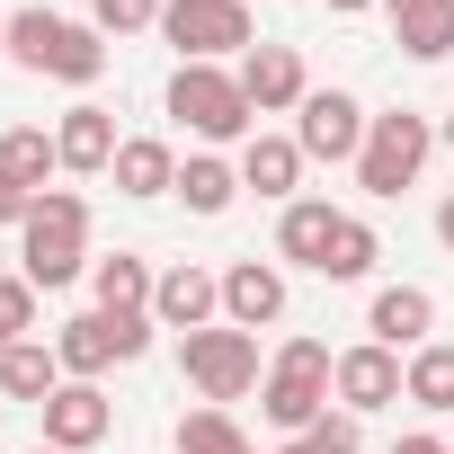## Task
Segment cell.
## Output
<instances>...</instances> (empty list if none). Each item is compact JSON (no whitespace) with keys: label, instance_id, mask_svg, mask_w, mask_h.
<instances>
[{"label":"cell","instance_id":"6da1fadb","mask_svg":"<svg viewBox=\"0 0 454 454\" xmlns=\"http://www.w3.org/2000/svg\"><path fill=\"white\" fill-rule=\"evenodd\" d=\"M81 268H90V205H81L72 187H45L36 214L19 223V277L54 294V286H72Z\"/></svg>","mask_w":454,"mask_h":454},{"label":"cell","instance_id":"7a4b0ae2","mask_svg":"<svg viewBox=\"0 0 454 454\" xmlns=\"http://www.w3.org/2000/svg\"><path fill=\"white\" fill-rule=\"evenodd\" d=\"M10 63L36 72V81H72V90H90V81L107 72V45H98V27H81V19L10 10Z\"/></svg>","mask_w":454,"mask_h":454},{"label":"cell","instance_id":"3957f363","mask_svg":"<svg viewBox=\"0 0 454 454\" xmlns=\"http://www.w3.org/2000/svg\"><path fill=\"white\" fill-rule=\"evenodd\" d=\"M330 374H339V356H330L321 339H286V348H277V365H268V383H259L268 427L303 436L312 419H330Z\"/></svg>","mask_w":454,"mask_h":454},{"label":"cell","instance_id":"277c9868","mask_svg":"<svg viewBox=\"0 0 454 454\" xmlns=\"http://www.w3.org/2000/svg\"><path fill=\"white\" fill-rule=\"evenodd\" d=\"M169 116H178L187 134H205V143H241L259 107H250L241 72H223V63H178V81H169Z\"/></svg>","mask_w":454,"mask_h":454},{"label":"cell","instance_id":"5b68a950","mask_svg":"<svg viewBox=\"0 0 454 454\" xmlns=\"http://www.w3.org/2000/svg\"><path fill=\"white\" fill-rule=\"evenodd\" d=\"M427 152H436V125H427V116H410V107H392V116H374V125H365L356 187H365V196H401V187H419Z\"/></svg>","mask_w":454,"mask_h":454},{"label":"cell","instance_id":"8992f818","mask_svg":"<svg viewBox=\"0 0 454 454\" xmlns=\"http://www.w3.org/2000/svg\"><path fill=\"white\" fill-rule=\"evenodd\" d=\"M160 36H169L187 63H223V54H250V45H259L250 0H160Z\"/></svg>","mask_w":454,"mask_h":454},{"label":"cell","instance_id":"52a82bcc","mask_svg":"<svg viewBox=\"0 0 454 454\" xmlns=\"http://www.w3.org/2000/svg\"><path fill=\"white\" fill-rule=\"evenodd\" d=\"M178 365H187V383L223 410V401H241V392L259 383V339H250V330H232V321H214V330L178 339Z\"/></svg>","mask_w":454,"mask_h":454},{"label":"cell","instance_id":"ba28073f","mask_svg":"<svg viewBox=\"0 0 454 454\" xmlns=\"http://www.w3.org/2000/svg\"><path fill=\"white\" fill-rule=\"evenodd\" d=\"M365 107L348 98V90H312L303 107H294V143H303V160H356L365 152Z\"/></svg>","mask_w":454,"mask_h":454},{"label":"cell","instance_id":"9c48e42d","mask_svg":"<svg viewBox=\"0 0 454 454\" xmlns=\"http://www.w3.org/2000/svg\"><path fill=\"white\" fill-rule=\"evenodd\" d=\"M214 312H223V277H205V268H187V259L152 286V321H160V330H178V339L214 330Z\"/></svg>","mask_w":454,"mask_h":454},{"label":"cell","instance_id":"30bf717a","mask_svg":"<svg viewBox=\"0 0 454 454\" xmlns=\"http://www.w3.org/2000/svg\"><path fill=\"white\" fill-rule=\"evenodd\" d=\"M330 392H339V410H356V419H365V410H383V401H410V383H401V356H392V348H374V339L339 356Z\"/></svg>","mask_w":454,"mask_h":454},{"label":"cell","instance_id":"8fae6325","mask_svg":"<svg viewBox=\"0 0 454 454\" xmlns=\"http://www.w3.org/2000/svg\"><path fill=\"white\" fill-rule=\"evenodd\" d=\"M241 90H250V107H259V116H286V107H303V98H312V81H303V54H294V45H250V54H241Z\"/></svg>","mask_w":454,"mask_h":454},{"label":"cell","instance_id":"7c38bea8","mask_svg":"<svg viewBox=\"0 0 454 454\" xmlns=\"http://www.w3.org/2000/svg\"><path fill=\"white\" fill-rule=\"evenodd\" d=\"M365 330H374V348H427L436 339V294L427 286H383L374 303H365Z\"/></svg>","mask_w":454,"mask_h":454},{"label":"cell","instance_id":"4fadbf2b","mask_svg":"<svg viewBox=\"0 0 454 454\" xmlns=\"http://www.w3.org/2000/svg\"><path fill=\"white\" fill-rule=\"evenodd\" d=\"M223 321L232 330H268V321H286V277L268 268V259H241V268H223Z\"/></svg>","mask_w":454,"mask_h":454},{"label":"cell","instance_id":"5bb4252c","mask_svg":"<svg viewBox=\"0 0 454 454\" xmlns=\"http://www.w3.org/2000/svg\"><path fill=\"white\" fill-rule=\"evenodd\" d=\"M107 427H116V410H107L98 383H63V392L45 401V445H63V454H90Z\"/></svg>","mask_w":454,"mask_h":454},{"label":"cell","instance_id":"9a60e30c","mask_svg":"<svg viewBox=\"0 0 454 454\" xmlns=\"http://www.w3.org/2000/svg\"><path fill=\"white\" fill-rule=\"evenodd\" d=\"M54 152H63V169H81V178H98V169H116V116L107 107H72L63 125H54Z\"/></svg>","mask_w":454,"mask_h":454},{"label":"cell","instance_id":"2e32d148","mask_svg":"<svg viewBox=\"0 0 454 454\" xmlns=\"http://www.w3.org/2000/svg\"><path fill=\"white\" fill-rule=\"evenodd\" d=\"M392 10V36L410 63H445L454 54V0H383Z\"/></svg>","mask_w":454,"mask_h":454},{"label":"cell","instance_id":"e0dca14e","mask_svg":"<svg viewBox=\"0 0 454 454\" xmlns=\"http://www.w3.org/2000/svg\"><path fill=\"white\" fill-rule=\"evenodd\" d=\"M107 178H116V196H169V187H178V152H169L160 134H125Z\"/></svg>","mask_w":454,"mask_h":454},{"label":"cell","instance_id":"ac0fdd59","mask_svg":"<svg viewBox=\"0 0 454 454\" xmlns=\"http://www.w3.org/2000/svg\"><path fill=\"white\" fill-rule=\"evenodd\" d=\"M241 187L294 205V187H303V143H294V134H250V143H241Z\"/></svg>","mask_w":454,"mask_h":454},{"label":"cell","instance_id":"d6986e66","mask_svg":"<svg viewBox=\"0 0 454 454\" xmlns=\"http://www.w3.org/2000/svg\"><path fill=\"white\" fill-rule=\"evenodd\" d=\"M330 232H339V205H321V196H294V205H286V223H277V259H294V268H312V277H321V259H330Z\"/></svg>","mask_w":454,"mask_h":454},{"label":"cell","instance_id":"ffe728a7","mask_svg":"<svg viewBox=\"0 0 454 454\" xmlns=\"http://www.w3.org/2000/svg\"><path fill=\"white\" fill-rule=\"evenodd\" d=\"M54 356H63V374H72V383H98L107 365H125V356H116V321H107V312H81V321H63Z\"/></svg>","mask_w":454,"mask_h":454},{"label":"cell","instance_id":"44dd1931","mask_svg":"<svg viewBox=\"0 0 454 454\" xmlns=\"http://www.w3.org/2000/svg\"><path fill=\"white\" fill-rule=\"evenodd\" d=\"M63 383H72V374H63V356H54V348H36V339H19L10 356H0V392H10V401H36V410H45Z\"/></svg>","mask_w":454,"mask_h":454},{"label":"cell","instance_id":"7402d4cb","mask_svg":"<svg viewBox=\"0 0 454 454\" xmlns=\"http://www.w3.org/2000/svg\"><path fill=\"white\" fill-rule=\"evenodd\" d=\"M178 196H187V214H232L241 169H232V160H214V152H187V160H178Z\"/></svg>","mask_w":454,"mask_h":454},{"label":"cell","instance_id":"603a6c76","mask_svg":"<svg viewBox=\"0 0 454 454\" xmlns=\"http://www.w3.org/2000/svg\"><path fill=\"white\" fill-rule=\"evenodd\" d=\"M90 286H98V312H152V286H160V277H152L134 250H116V259L90 268Z\"/></svg>","mask_w":454,"mask_h":454},{"label":"cell","instance_id":"cb8c5ba5","mask_svg":"<svg viewBox=\"0 0 454 454\" xmlns=\"http://www.w3.org/2000/svg\"><path fill=\"white\" fill-rule=\"evenodd\" d=\"M0 169H10L19 187H36V196H45V178L63 169V152H54V134H45V125H10V134H0Z\"/></svg>","mask_w":454,"mask_h":454},{"label":"cell","instance_id":"d4e9b609","mask_svg":"<svg viewBox=\"0 0 454 454\" xmlns=\"http://www.w3.org/2000/svg\"><path fill=\"white\" fill-rule=\"evenodd\" d=\"M401 383H410V401H419V410H454V339H427V348H410Z\"/></svg>","mask_w":454,"mask_h":454},{"label":"cell","instance_id":"484cf974","mask_svg":"<svg viewBox=\"0 0 454 454\" xmlns=\"http://www.w3.org/2000/svg\"><path fill=\"white\" fill-rule=\"evenodd\" d=\"M374 259H383V241H374V223L339 214V232H330V259H321V277H330V286H356V277H374Z\"/></svg>","mask_w":454,"mask_h":454},{"label":"cell","instance_id":"4316f807","mask_svg":"<svg viewBox=\"0 0 454 454\" xmlns=\"http://www.w3.org/2000/svg\"><path fill=\"white\" fill-rule=\"evenodd\" d=\"M178 454H259V445L241 436V419H232V410H214V401H205V410H187V419H178Z\"/></svg>","mask_w":454,"mask_h":454},{"label":"cell","instance_id":"83f0119b","mask_svg":"<svg viewBox=\"0 0 454 454\" xmlns=\"http://www.w3.org/2000/svg\"><path fill=\"white\" fill-rule=\"evenodd\" d=\"M27 330H36V286L27 277H0V356H10Z\"/></svg>","mask_w":454,"mask_h":454},{"label":"cell","instance_id":"f1b7e54d","mask_svg":"<svg viewBox=\"0 0 454 454\" xmlns=\"http://www.w3.org/2000/svg\"><path fill=\"white\" fill-rule=\"evenodd\" d=\"M90 27L98 36H143V27H160V0H90Z\"/></svg>","mask_w":454,"mask_h":454},{"label":"cell","instance_id":"f546056e","mask_svg":"<svg viewBox=\"0 0 454 454\" xmlns=\"http://www.w3.org/2000/svg\"><path fill=\"white\" fill-rule=\"evenodd\" d=\"M303 445H312V454H365V436H356V410H330V419H312V427H303Z\"/></svg>","mask_w":454,"mask_h":454},{"label":"cell","instance_id":"4dcf8cb0","mask_svg":"<svg viewBox=\"0 0 454 454\" xmlns=\"http://www.w3.org/2000/svg\"><path fill=\"white\" fill-rule=\"evenodd\" d=\"M107 321H116V356H125V365H134V356L152 348V330H160L152 312H107Z\"/></svg>","mask_w":454,"mask_h":454},{"label":"cell","instance_id":"1f68e13d","mask_svg":"<svg viewBox=\"0 0 454 454\" xmlns=\"http://www.w3.org/2000/svg\"><path fill=\"white\" fill-rule=\"evenodd\" d=\"M36 214V187H19L10 169H0V223H27Z\"/></svg>","mask_w":454,"mask_h":454},{"label":"cell","instance_id":"d6a6232c","mask_svg":"<svg viewBox=\"0 0 454 454\" xmlns=\"http://www.w3.org/2000/svg\"><path fill=\"white\" fill-rule=\"evenodd\" d=\"M392 454H454V445H445V436H401Z\"/></svg>","mask_w":454,"mask_h":454},{"label":"cell","instance_id":"836d02e7","mask_svg":"<svg viewBox=\"0 0 454 454\" xmlns=\"http://www.w3.org/2000/svg\"><path fill=\"white\" fill-rule=\"evenodd\" d=\"M436 241H445V250H454V196H445V205H436Z\"/></svg>","mask_w":454,"mask_h":454},{"label":"cell","instance_id":"e575fe53","mask_svg":"<svg viewBox=\"0 0 454 454\" xmlns=\"http://www.w3.org/2000/svg\"><path fill=\"white\" fill-rule=\"evenodd\" d=\"M321 10H339V19H356V10H374V0H321Z\"/></svg>","mask_w":454,"mask_h":454},{"label":"cell","instance_id":"d590c367","mask_svg":"<svg viewBox=\"0 0 454 454\" xmlns=\"http://www.w3.org/2000/svg\"><path fill=\"white\" fill-rule=\"evenodd\" d=\"M277 454H312V445H303V436H286V445H277Z\"/></svg>","mask_w":454,"mask_h":454},{"label":"cell","instance_id":"8d00e7d4","mask_svg":"<svg viewBox=\"0 0 454 454\" xmlns=\"http://www.w3.org/2000/svg\"><path fill=\"white\" fill-rule=\"evenodd\" d=\"M0 54H10V10H0Z\"/></svg>","mask_w":454,"mask_h":454},{"label":"cell","instance_id":"74e56055","mask_svg":"<svg viewBox=\"0 0 454 454\" xmlns=\"http://www.w3.org/2000/svg\"><path fill=\"white\" fill-rule=\"evenodd\" d=\"M36 454H63V445H36Z\"/></svg>","mask_w":454,"mask_h":454},{"label":"cell","instance_id":"f35d334b","mask_svg":"<svg viewBox=\"0 0 454 454\" xmlns=\"http://www.w3.org/2000/svg\"><path fill=\"white\" fill-rule=\"evenodd\" d=\"M445 143H454V116H445Z\"/></svg>","mask_w":454,"mask_h":454}]
</instances>
